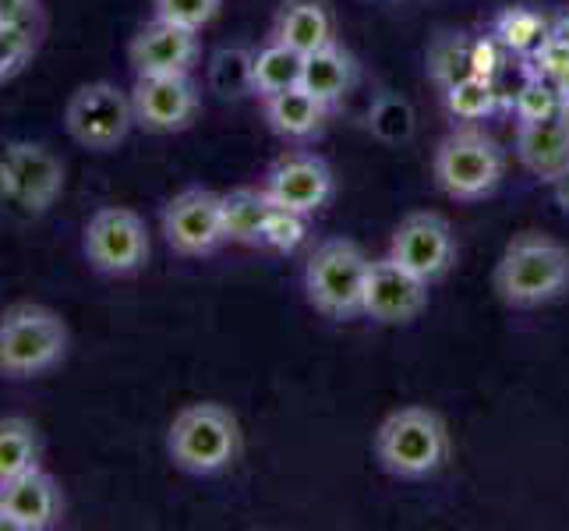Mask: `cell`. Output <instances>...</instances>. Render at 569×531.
<instances>
[{"label": "cell", "instance_id": "obj_22", "mask_svg": "<svg viewBox=\"0 0 569 531\" xmlns=\"http://www.w3.org/2000/svg\"><path fill=\"white\" fill-rule=\"evenodd\" d=\"M251 78H254V96H262V100L287 89H298L305 78V53L272 39L262 50H254Z\"/></svg>", "mask_w": 569, "mask_h": 531}, {"label": "cell", "instance_id": "obj_14", "mask_svg": "<svg viewBox=\"0 0 569 531\" xmlns=\"http://www.w3.org/2000/svg\"><path fill=\"white\" fill-rule=\"evenodd\" d=\"M134 125L152 135L184 131L199 114V92L188 75H152L139 78L131 89Z\"/></svg>", "mask_w": 569, "mask_h": 531}, {"label": "cell", "instance_id": "obj_28", "mask_svg": "<svg viewBox=\"0 0 569 531\" xmlns=\"http://www.w3.org/2000/svg\"><path fill=\"white\" fill-rule=\"evenodd\" d=\"M371 131L379 135L382 142H403L415 131V110L407 100L397 96H382V100L371 107Z\"/></svg>", "mask_w": 569, "mask_h": 531}, {"label": "cell", "instance_id": "obj_5", "mask_svg": "<svg viewBox=\"0 0 569 531\" xmlns=\"http://www.w3.org/2000/svg\"><path fill=\"white\" fill-rule=\"evenodd\" d=\"M431 170H436V185L449 199L478 203L499 188L506 156H502V146L481 128H457L439 142Z\"/></svg>", "mask_w": 569, "mask_h": 531}, {"label": "cell", "instance_id": "obj_15", "mask_svg": "<svg viewBox=\"0 0 569 531\" xmlns=\"http://www.w3.org/2000/svg\"><path fill=\"white\" fill-rule=\"evenodd\" d=\"M128 61L134 78H152V75H191L194 61H199V32L152 18L149 26L134 32L128 47Z\"/></svg>", "mask_w": 569, "mask_h": 531}, {"label": "cell", "instance_id": "obj_18", "mask_svg": "<svg viewBox=\"0 0 569 531\" xmlns=\"http://www.w3.org/2000/svg\"><path fill=\"white\" fill-rule=\"evenodd\" d=\"M262 110H266V121L272 131L283 135V139L301 142V139H311V135L322 131L329 107L322 100H316L305 86H298V89L277 92V96H266Z\"/></svg>", "mask_w": 569, "mask_h": 531}, {"label": "cell", "instance_id": "obj_30", "mask_svg": "<svg viewBox=\"0 0 569 531\" xmlns=\"http://www.w3.org/2000/svg\"><path fill=\"white\" fill-rule=\"evenodd\" d=\"M527 57H531V71H527V75L548 78V82L569 89V43L562 36L548 32Z\"/></svg>", "mask_w": 569, "mask_h": 531}, {"label": "cell", "instance_id": "obj_21", "mask_svg": "<svg viewBox=\"0 0 569 531\" xmlns=\"http://www.w3.org/2000/svg\"><path fill=\"white\" fill-rule=\"evenodd\" d=\"M272 213L266 191L233 188L223 195V238L233 245H262V230Z\"/></svg>", "mask_w": 569, "mask_h": 531}, {"label": "cell", "instance_id": "obj_2", "mask_svg": "<svg viewBox=\"0 0 569 531\" xmlns=\"http://www.w3.org/2000/svg\"><path fill=\"white\" fill-rule=\"evenodd\" d=\"M449 458V429L428 407H400L376 432V461L397 479H428Z\"/></svg>", "mask_w": 569, "mask_h": 531}, {"label": "cell", "instance_id": "obj_36", "mask_svg": "<svg viewBox=\"0 0 569 531\" xmlns=\"http://www.w3.org/2000/svg\"><path fill=\"white\" fill-rule=\"evenodd\" d=\"M0 531H18V528H14V521H11V514H8L4 507H0Z\"/></svg>", "mask_w": 569, "mask_h": 531}, {"label": "cell", "instance_id": "obj_12", "mask_svg": "<svg viewBox=\"0 0 569 531\" xmlns=\"http://www.w3.org/2000/svg\"><path fill=\"white\" fill-rule=\"evenodd\" d=\"M428 305V281L400 266L392 255L376 259L365 284V316L382 326L415 323Z\"/></svg>", "mask_w": 569, "mask_h": 531}, {"label": "cell", "instance_id": "obj_34", "mask_svg": "<svg viewBox=\"0 0 569 531\" xmlns=\"http://www.w3.org/2000/svg\"><path fill=\"white\" fill-rule=\"evenodd\" d=\"M552 185H556V203L562 206V213H569V167L556 177Z\"/></svg>", "mask_w": 569, "mask_h": 531}, {"label": "cell", "instance_id": "obj_9", "mask_svg": "<svg viewBox=\"0 0 569 531\" xmlns=\"http://www.w3.org/2000/svg\"><path fill=\"white\" fill-rule=\"evenodd\" d=\"M0 191L29 213H47L64 191V167L47 146L11 142L0 156Z\"/></svg>", "mask_w": 569, "mask_h": 531}, {"label": "cell", "instance_id": "obj_6", "mask_svg": "<svg viewBox=\"0 0 569 531\" xmlns=\"http://www.w3.org/2000/svg\"><path fill=\"white\" fill-rule=\"evenodd\" d=\"M371 259L343 238L322 242L305 266L308 302L329 319H355L365 316V284Z\"/></svg>", "mask_w": 569, "mask_h": 531}, {"label": "cell", "instance_id": "obj_19", "mask_svg": "<svg viewBox=\"0 0 569 531\" xmlns=\"http://www.w3.org/2000/svg\"><path fill=\"white\" fill-rule=\"evenodd\" d=\"M272 39L301 50L305 57L332 43V18L322 0H287L272 26Z\"/></svg>", "mask_w": 569, "mask_h": 531}, {"label": "cell", "instance_id": "obj_1", "mask_svg": "<svg viewBox=\"0 0 569 531\" xmlns=\"http://www.w3.org/2000/svg\"><path fill=\"white\" fill-rule=\"evenodd\" d=\"M569 287V248L545 234H520L496 266V291L506 305L535 308Z\"/></svg>", "mask_w": 569, "mask_h": 531}, {"label": "cell", "instance_id": "obj_7", "mask_svg": "<svg viewBox=\"0 0 569 531\" xmlns=\"http://www.w3.org/2000/svg\"><path fill=\"white\" fill-rule=\"evenodd\" d=\"M64 128L71 139L89 153H110L121 146L134 128L131 92L113 82H86L71 92L64 107Z\"/></svg>", "mask_w": 569, "mask_h": 531}, {"label": "cell", "instance_id": "obj_32", "mask_svg": "<svg viewBox=\"0 0 569 531\" xmlns=\"http://www.w3.org/2000/svg\"><path fill=\"white\" fill-rule=\"evenodd\" d=\"M301 238H305V216L272 206L266 230H262V245L272 248V252H293L301 245Z\"/></svg>", "mask_w": 569, "mask_h": 531}, {"label": "cell", "instance_id": "obj_26", "mask_svg": "<svg viewBox=\"0 0 569 531\" xmlns=\"http://www.w3.org/2000/svg\"><path fill=\"white\" fill-rule=\"evenodd\" d=\"M569 107V89L548 82V78L538 75H527V82L520 86L513 110H517V121H541V117L566 110Z\"/></svg>", "mask_w": 569, "mask_h": 531}, {"label": "cell", "instance_id": "obj_35", "mask_svg": "<svg viewBox=\"0 0 569 531\" xmlns=\"http://www.w3.org/2000/svg\"><path fill=\"white\" fill-rule=\"evenodd\" d=\"M552 32H556V36H562L566 43H569V14H562V18H559V22L552 26Z\"/></svg>", "mask_w": 569, "mask_h": 531}, {"label": "cell", "instance_id": "obj_4", "mask_svg": "<svg viewBox=\"0 0 569 531\" xmlns=\"http://www.w3.org/2000/svg\"><path fill=\"white\" fill-rule=\"evenodd\" d=\"M167 450L173 464L191 475H216L238 461L241 425L223 404H188L170 422Z\"/></svg>", "mask_w": 569, "mask_h": 531}, {"label": "cell", "instance_id": "obj_13", "mask_svg": "<svg viewBox=\"0 0 569 531\" xmlns=\"http://www.w3.org/2000/svg\"><path fill=\"white\" fill-rule=\"evenodd\" d=\"M262 191L272 206L311 216L332 199V170L316 153H287L269 167Z\"/></svg>", "mask_w": 569, "mask_h": 531}, {"label": "cell", "instance_id": "obj_17", "mask_svg": "<svg viewBox=\"0 0 569 531\" xmlns=\"http://www.w3.org/2000/svg\"><path fill=\"white\" fill-rule=\"evenodd\" d=\"M517 156L541 181H556L569 167V107L541 121H517Z\"/></svg>", "mask_w": 569, "mask_h": 531}, {"label": "cell", "instance_id": "obj_33", "mask_svg": "<svg viewBox=\"0 0 569 531\" xmlns=\"http://www.w3.org/2000/svg\"><path fill=\"white\" fill-rule=\"evenodd\" d=\"M36 14V0H0V26L29 22Z\"/></svg>", "mask_w": 569, "mask_h": 531}, {"label": "cell", "instance_id": "obj_31", "mask_svg": "<svg viewBox=\"0 0 569 531\" xmlns=\"http://www.w3.org/2000/svg\"><path fill=\"white\" fill-rule=\"evenodd\" d=\"M220 4L223 0H152V18H163V22L199 32L220 14Z\"/></svg>", "mask_w": 569, "mask_h": 531}, {"label": "cell", "instance_id": "obj_27", "mask_svg": "<svg viewBox=\"0 0 569 531\" xmlns=\"http://www.w3.org/2000/svg\"><path fill=\"white\" fill-rule=\"evenodd\" d=\"M548 32H552V29H545V18H538L535 11H523V8L506 11L499 18V26H496L499 43L509 47V50H517V53H531Z\"/></svg>", "mask_w": 569, "mask_h": 531}, {"label": "cell", "instance_id": "obj_23", "mask_svg": "<svg viewBox=\"0 0 569 531\" xmlns=\"http://www.w3.org/2000/svg\"><path fill=\"white\" fill-rule=\"evenodd\" d=\"M39 468V432L26 419H0V485Z\"/></svg>", "mask_w": 569, "mask_h": 531}, {"label": "cell", "instance_id": "obj_11", "mask_svg": "<svg viewBox=\"0 0 569 531\" xmlns=\"http://www.w3.org/2000/svg\"><path fill=\"white\" fill-rule=\"evenodd\" d=\"M389 255L421 281H439L457 263V238L446 216L439 213H410L407 220L392 230Z\"/></svg>", "mask_w": 569, "mask_h": 531}, {"label": "cell", "instance_id": "obj_3", "mask_svg": "<svg viewBox=\"0 0 569 531\" xmlns=\"http://www.w3.org/2000/svg\"><path fill=\"white\" fill-rule=\"evenodd\" d=\"M68 354V326L43 305H11L0 316V376L32 380L61 365Z\"/></svg>", "mask_w": 569, "mask_h": 531}, {"label": "cell", "instance_id": "obj_20", "mask_svg": "<svg viewBox=\"0 0 569 531\" xmlns=\"http://www.w3.org/2000/svg\"><path fill=\"white\" fill-rule=\"evenodd\" d=\"M355 57H350L347 50H340L337 43H326L319 47L316 53L305 57V78L301 86L316 96V100H322L326 107L340 104L347 89L355 86Z\"/></svg>", "mask_w": 569, "mask_h": 531}, {"label": "cell", "instance_id": "obj_16", "mask_svg": "<svg viewBox=\"0 0 569 531\" xmlns=\"http://www.w3.org/2000/svg\"><path fill=\"white\" fill-rule=\"evenodd\" d=\"M0 507L11 514L18 531H47L64 518V493L53 482V475L32 468L0 485Z\"/></svg>", "mask_w": 569, "mask_h": 531}, {"label": "cell", "instance_id": "obj_10", "mask_svg": "<svg viewBox=\"0 0 569 531\" xmlns=\"http://www.w3.org/2000/svg\"><path fill=\"white\" fill-rule=\"evenodd\" d=\"M163 238L178 255H209L223 238V195L209 188H184L163 206Z\"/></svg>", "mask_w": 569, "mask_h": 531}, {"label": "cell", "instance_id": "obj_8", "mask_svg": "<svg viewBox=\"0 0 569 531\" xmlns=\"http://www.w3.org/2000/svg\"><path fill=\"white\" fill-rule=\"evenodd\" d=\"M82 248L92 269L107 273V277H128L149 263V230L134 209L103 206L89 216Z\"/></svg>", "mask_w": 569, "mask_h": 531}, {"label": "cell", "instance_id": "obj_25", "mask_svg": "<svg viewBox=\"0 0 569 531\" xmlns=\"http://www.w3.org/2000/svg\"><path fill=\"white\" fill-rule=\"evenodd\" d=\"M446 104H449V110L460 117V121H481V117H488V114L496 110V104H499L492 75L457 78L453 86H446Z\"/></svg>", "mask_w": 569, "mask_h": 531}, {"label": "cell", "instance_id": "obj_29", "mask_svg": "<svg viewBox=\"0 0 569 531\" xmlns=\"http://www.w3.org/2000/svg\"><path fill=\"white\" fill-rule=\"evenodd\" d=\"M32 53H36V32L29 22L0 26V82H8V78L22 71Z\"/></svg>", "mask_w": 569, "mask_h": 531}, {"label": "cell", "instance_id": "obj_24", "mask_svg": "<svg viewBox=\"0 0 569 531\" xmlns=\"http://www.w3.org/2000/svg\"><path fill=\"white\" fill-rule=\"evenodd\" d=\"M251 65H254V50H244V47L216 50L212 61H209V86H212V92H220L223 100H241V96L254 92Z\"/></svg>", "mask_w": 569, "mask_h": 531}]
</instances>
